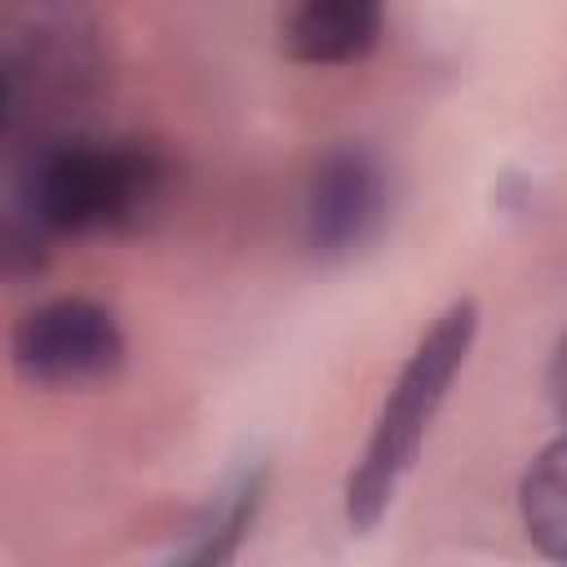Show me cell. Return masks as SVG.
<instances>
[{
  "label": "cell",
  "instance_id": "6da1fadb",
  "mask_svg": "<svg viewBox=\"0 0 567 567\" xmlns=\"http://www.w3.org/2000/svg\"><path fill=\"white\" fill-rule=\"evenodd\" d=\"M164 164L133 142L66 137L35 151L22 177V213L40 235L124 230L151 213Z\"/></svg>",
  "mask_w": 567,
  "mask_h": 567
},
{
  "label": "cell",
  "instance_id": "7a4b0ae2",
  "mask_svg": "<svg viewBox=\"0 0 567 567\" xmlns=\"http://www.w3.org/2000/svg\"><path fill=\"white\" fill-rule=\"evenodd\" d=\"M474 323H478L474 301L447 306L434 319V328L421 337L412 359L403 363V372H399V381H394V390H390V399L372 425L363 461L346 487V514L354 527H372L390 509L403 474L412 470V461L421 452V439H425L439 403L447 399L452 377L461 372V363L470 354Z\"/></svg>",
  "mask_w": 567,
  "mask_h": 567
},
{
  "label": "cell",
  "instance_id": "3957f363",
  "mask_svg": "<svg viewBox=\"0 0 567 567\" xmlns=\"http://www.w3.org/2000/svg\"><path fill=\"white\" fill-rule=\"evenodd\" d=\"M124 359V337L111 310L62 297L49 306H35L18 332H13V363L27 381L49 390H75L111 377Z\"/></svg>",
  "mask_w": 567,
  "mask_h": 567
},
{
  "label": "cell",
  "instance_id": "277c9868",
  "mask_svg": "<svg viewBox=\"0 0 567 567\" xmlns=\"http://www.w3.org/2000/svg\"><path fill=\"white\" fill-rule=\"evenodd\" d=\"M381 217V173L363 151H332L310 182L306 235L323 257L359 248Z\"/></svg>",
  "mask_w": 567,
  "mask_h": 567
},
{
  "label": "cell",
  "instance_id": "5b68a950",
  "mask_svg": "<svg viewBox=\"0 0 567 567\" xmlns=\"http://www.w3.org/2000/svg\"><path fill=\"white\" fill-rule=\"evenodd\" d=\"M385 0H297L284 44L297 62L346 66L377 49Z\"/></svg>",
  "mask_w": 567,
  "mask_h": 567
},
{
  "label": "cell",
  "instance_id": "8992f818",
  "mask_svg": "<svg viewBox=\"0 0 567 567\" xmlns=\"http://www.w3.org/2000/svg\"><path fill=\"white\" fill-rule=\"evenodd\" d=\"M523 523L536 549L567 563V439L549 443L523 478Z\"/></svg>",
  "mask_w": 567,
  "mask_h": 567
},
{
  "label": "cell",
  "instance_id": "52a82bcc",
  "mask_svg": "<svg viewBox=\"0 0 567 567\" xmlns=\"http://www.w3.org/2000/svg\"><path fill=\"white\" fill-rule=\"evenodd\" d=\"M549 390H554L558 412L567 416V341H563V346H558V354H554V368H549Z\"/></svg>",
  "mask_w": 567,
  "mask_h": 567
}]
</instances>
